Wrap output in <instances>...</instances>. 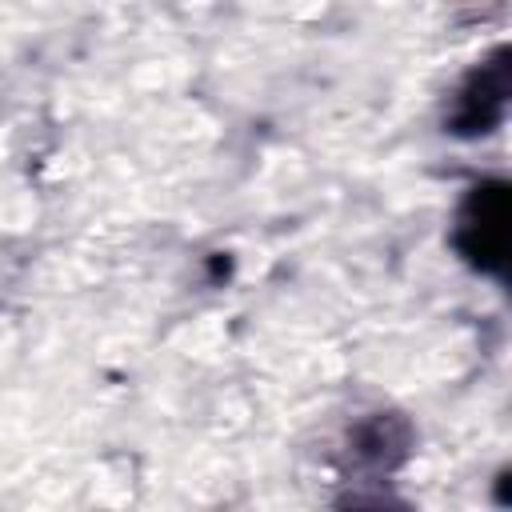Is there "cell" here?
<instances>
[{
	"instance_id": "obj_1",
	"label": "cell",
	"mask_w": 512,
	"mask_h": 512,
	"mask_svg": "<svg viewBox=\"0 0 512 512\" xmlns=\"http://www.w3.org/2000/svg\"><path fill=\"white\" fill-rule=\"evenodd\" d=\"M476 236V244H468V256L480 264L500 260L504 252V188H476L472 196V212L464 216L460 240Z\"/></svg>"
}]
</instances>
